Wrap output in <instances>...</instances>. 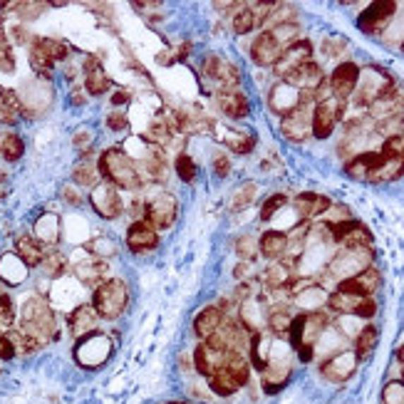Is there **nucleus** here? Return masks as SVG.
<instances>
[{
  "mask_svg": "<svg viewBox=\"0 0 404 404\" xmlns=\"http://www.w3.org/2000/svg\"><path fill=\"white\" fill-rule=\"evenodd\" d=\"M100 174L109 179V184L117 189H129V191H134V189L142 186L139 169L134 167V162H131V159L126 157V152H121L119 147L107 149L100 157Z\"/></svg>",
  "mask_w": 404,
  "mask_h": 404,
  "instance_id": "nucleus-1",
  "label": "nucleus"
},
{
  "mask_svg": "<svg viewBox=\"0 0 404 404\" xmlns=\"http://www.w3.org/2000/svg\"><path fill=\"white\" fill-rule=\"evenodd\" d=\"M126 303H129V288L121 280H105L92 295V308L105 320L119 318L126 310Z\"/></svg>",
  "mask_w": 404,
  "mask_h": 404,
  "instance_id": "nucleus-2",
  "label": "nucleus"
},
{
  "mask_svg": "<svg viewBox=\"0 0 404 404\" xmlns=\"http://www.w3.org/2000/svg\"><path fill=\"white\" fill-rule=\"evenodd\" d=\"M394 87V80L382 70V67H364L360 70V80L355 87V102L362 107H369L379 100L382 95H387Z\"/></svg>",
  "mask_w": 404,
  "mask_h": 404,
  "instance_id": "nucleus-3",
  "label": "nucleus"
},
{
  "mask_svg": "<svg viewBox=\"0 0 404 404\" xmlns=\"http://www.w3.org/2000/svg\"><path fill=\"white\" fill-rule=\"evenodd\" d=\"M52 330H55V318H52L50 308L37 298L30 300L25 308V315H23V333L40 345L42 340L50 338Z\"/></svg>",
  "mask_w": 404,
  "mask_h": 404,
  "instance_id": "nucleus-4",
  "label": "nucleus"
},
{
  "mask_svg": "<svg viewBox=\"0 0 404 404\" xmlns=\"http://www.w3.org/2000/svg\"><path fill=\"white\" fill-rule=\"evenodd\" d=\"M369 258H372V251H369V248H362V251H350V248H343V251L330 261L328 275L330 278L347 280V278H352V275H357L360 271H364L367 266H372Z\"/></svg>",
  "mask_w": 404,
  "mask_h": 404,
  "instance_id": "nucleus-5",
  "label": "nucleus"
},
{
  "mask_svg": "<svg viewBox=\"0 0 404 404\" xmlns=\"http://www.w3.org/2000/svg\"><path fill=\"white\" fill-rule=\"evenodd\" d=\"M313 107L315 105L303 102V105L295 107L290 114H285L283 119H280V134H283L288 142L300 144L313 134Z\"/></svg>",
  "mask_w": 404,
  "mask_h": 404,
  "instance_id": "nucleus-6",
  "label": "nucleus"
},
{
  "mask_svg": "<svg viewBox=\"0 0 404 404\" xmlns=\"http://www.w3.org/2000/svg\"><path fill=\"white\" fill-rule=\"evenodd\" d=\"M394 13H397V3H392V0H377V3H369L367 11L360 13L357 28L364 32V35H379L382 30H387V25L392 23Z\"/></svg>",
  "mask_w": 404,
  "mask_h": 404,
  "instance_id": "nucleus-7",
  "label": "nucleus"
},
{
  "mask_svg": "<svg viewBox=\"0 0 404 404\" xmlns=\"http://www.w3.org/2000/svg\"><path fill=\"white\" fill-rule=\"evenodd\" d=\"M144 213H147V218H144V221L152 223L157 231L172 228V223L177 221V198H174L172 194H167V191H157L147 201Z\"/></svg>",
  "mask_w": 404,
  "mask_h": 404,
  "instance_id": "nucleus-8",
  "label": "nucleus"
},
{
  "mask_svg": "<svg viewBox=\"0 0 404 404\" xmlns=\"http://www.w3.org/2000/svg\"><path fill=\"white\" fill-rule=\"evenodd\" d=\"M343 105L345 102L330 97V100L318 102V105L313 107V137L328 139L330 134H333L335 124H338V119L343 117Z\"/></svg>",
  "mask_w": 404,
  "mask_h": 404,
  "instance_id": "nucleus-9",
  "label": "nucleus"
},
{
  "mask_svg": "<svg viewBox=\"0 0 404 404\" xmlns=\"http://www.w3.org/2000/svg\"><path fill=\"white\" fill-rule=\"evenodd\" d=\"M357 362H360V360H357V355H355L352 350H340V352H335L333 357L325 360V362L320 364V372H323V377L328 379V382L343 384L355 374Z\"/></svg>",
  "mask_w": 404,
  "mask_h": 404,
  "instance_id": "nucleus-10",
  "label": "nucleus"
},
{
  "mask_svg": "<svg viewBox=\"0 0 404 404\" xmlns=\"http://www.w3.org/2000/svg\"><path fill=\"white\" fill-rule=\"evenodd\" d=\"M379 283H382V278H379V271L374 266H367L364 271H360L357 275H352V278L340 280L338 290L355 295V298H372V295L377 293Z\"/></svg>",
  "mask_w": 404,
  "mask_h": 404,
  "instance_id": "nucleus-11",
  "label": "nucleus"
},
{
  "mask_svg": "<svg viewBox=\"0 0 404 404\" xmlns=\"http://www.w3.org/2000/svg\"><path fill=\"white\" fill-rule=\"evenodd\" d=\"M360 70H362V67H357L355 62H343V65L335 67L333 75L328 77L335 100L345 102L350 95H352L355 87H357V80H360Z\"/></svg>",
  "mask_w": 404,
  "mask_h": 404,
  "instance_id": "nucleus-12",
  "label": "nucleus"
},
{
  "mask_svg": "<svg viewBox=\"0 0 404 404\" xmlns=\"http://www.w3.org/2000/svg\"><path fill=\"white\" fill-rule=\"evenodd\" d=\"M109 347L112 345L105 335L92 333L90 338L82 340L75 355H77V360H80V364H85V367H97V364H102L107 357H109Z\"/></svg>",
  "mask_w": 404,
  "mask_h": 404,
  "instance_id": "nucleus-13",
  "label": "nucleus"
},
{
  "mask_svg": "<svg viewBox=\"0 0 404 404\" xmlns=\"http://www.w3.org/2000/svg\"><path fill=\"white\" fill-rule=\"evenodd\" d=\"M280 55H283V47H280V42L273 37V32H271V30L258 32V37L253 40V45H251L253 62H256V65H261V67H273L275 62L280 60Z\"/></svg>",
  "mask_w": 404,
  "mask_h": 404,
  "instance_id": "nucleus-14",
  "label": "nucleus"
},
{
  "mask_svg": "<svg viewBox=\"0 0 404 404\" xmlns=\"http://www.w3.org/2000/svg\"><path fill=\"white\" fill-rule=\"evenodd\" d=\"M313 60V42L308 40H298L293 42V45H288L283 50V55H280V60L275 62V75H288V72H293L295 67L305 65V62Z\"/></svg>",
  "mask_w": 404,
  "mask_h": 404,
  "instance_id": "nucleus-15",
  "label": "nucleus"
},
{
  "mask_svg": "<svg viewBox=\"0 0 404 404\" xmlns=\"http://www.w3.org/2000/svg\"><path fill=\"white\" fill-rule=\"evenodd\" d=\"M325 80L323 70H320L318 62H305V65L295 67L293 72H288V75H283V82L290 87H295V90L300 92H315L318 90V85Z\"/></svg>",
  "mask_w": 404,
  "mask_h": 404,
  "instance_id": "nucleus-16",
  "label": "nucleus"
},
{
  "mask_svg": "<svg viewBox=\"0 0 404 404\" xmlns=\"http://www.w3.org/2000/svg\"><path fill=\"white\" fill-rule=\"evenodd\" d=\"M90 203L102 218H117L124 208H121V198L112 184L107 186H95L90 194Z\"/></svg>",
  "mask_w": 404,
  "mask_h": 404,
  "instance_id": "nucleus-17",
  "label": "nucleus"
},
{
  "mask_svg": "<svg viewBox=\"0 0 404 404\" xmlns=\"http://www.w3.org/2000/svg\"><path fill=\"white\" fill-rule=\"evenodd\" d=\"M268 105H271V109H273L275 114L285 117V114H290L295 107L303 105V95H300V90H295V87L285 85V82H278V85L271 90Z\"/></svg>",
  "mask_w": 404,
  "mask_h": 404,
  "instance_id": "nucleus-18",
  "label": "nucleus"
},
{
  "mask_svg": "<svg viewBox=\"0 0 404 404\" xmlns=\"http://www.w3.org/2000/svg\"><path fill=\"white\" fill-rule=\"evenodd\" d=\"M157 243H159L157 228L147 221H134L129 226V231H126V246L134 253L152 251V248H157Z\"/></svg>",
  "mask_w": 404,
  "mask_h": 404,
  "instance_id": "nucleus-19",
  "label": "nucleus"
},
{
  "mask_svg": "<svg viewBox=\"0 0 404 404\" xmlns=\"http://www.w3.org/2000/svg\"><path fill=\"white\" fill-rule=\"evenodd\" d=\"M382 162V154L379 152H362V154H355L347 164H345V174L355 182H367L369 174L379 167Z\"/></svg>",
  "mask_w": 404,
  "mask_h": 404,
  "instance_id": "nucleus-20",
  "label": "nucleus"
},
{
  "mask_svg": "<svg viewBox=\"0 0 404 404\" xmlns=\"http://www.w3.org/2000/svg\"><path fill=\"white\" fill-rule=\"evenodd\" d=\"M221 323H223V310L218 308V305H206V308L194 318V335L203 343V340H208L211 335L218 333Z\"/></svg>",
  "mask_w": 404,
  "mask_h": 404,
  "instance_id": "nucleus-21",
  "label": "nucleus"
},
{
  "mask_svg": "<svg viewBox=\"0 0 404 404\" xmlns=\"http://www.w3.org/2000/svg\"><path fill=\"white\" fill-rule=\"evenodd\" d=\"M218 107L231 119H243L251 112V102H248V97L241 90H221L218 92Z\"/></svg>",
  "mask_w": 404,
  "mask_h": 404,
  "instance_id": "nucleus-22",
  "label": "nucleus"
},
{
  "mask_svg": "<svg viewBox=\"0 0 404 404\" xmlns=\"http://www.w3.org/2000/svg\"><path fill=\"white\" fill-rule=\"evenodd\" d=\"M330 206H333L330 198L323 196V194H315V191H303V194H298V198H295V208H298V213L305 218V221L328 213Z\"/></svg>",
  "mask_w": 404,
  "mask_h": 404,
  "instance_id": "nucleus-23",
  "label": "nucleus"
},
{
  "mask_svg": "<svg viewBox=\"0 0 404 404\" xmlns=\"http://www.w3.org/2000/svg\"><path fill=\"white\" fill-rule=\"evenodd\" d=\"M288 382H290V364L268 360L266 369H263V389H266L268 394H275Z\"/></svg>",
  "mask_w": 404,
  "mask_h": 404,
  "instance_id": "nucleus-24",
  "label": "nucleus"
},
{
  "mask_svg": "<svg viewBox=\"0 0 404 404\" xmlns=\"http://www.w3.org/2000/svg\"><path fill=\"white\" fill-rule=\"evenodd\" d=\"M402 174H404V157H384L382 154V162H379V167L369 174L367 182L369 184H392V182H397Z\"/></svg>",
  "mask_w": 404,
  "mask_h": 404,
  "instance_id": "nucleus-25",
  "label": "nucleus"
},
{
  "mask_svg": "<svg viewBox=\"0 0 404 404\" xmlns=\"http://www.w3.org/2000/svg\"><path fill=\"white\" fill-rule=\"evenodd\" d=\"M288 233L283 231H266L261 236V243H258V248H261V253L268 258V261H275V258L285 256V251H288Z\"/></svg>",
  "mask_w": 404,
  "mask_h": 404,
  "instance_id": "nucleus-26",
  "label": "nucleus"
},
{
  "mask_svg": "<svg viewBox=\"0 0 404 404\" xmlns=\"http://www.w3.org/2000/svg\"><path fill=\"white\" fill-rule=\"evenodd\" d=\"M293 261H283V263H273V266L266 268L263 280H266L268 290H283L285 285L293 280Z\"/></svg>",
  "mask_w": 404,
  "mask_h": 404,
  "instance_id": "nucleus-27",
  "label": "nucleus"
},
{
  "mask_svg": "<svg viewBox=\"0 0 404 404\" xmlns=\"http://www.w3.org/2000/svg\"><path fill=\"white\" fill-rule=\"evenodd\" d=\"M95 325H97V313L92 305H80L75 308V313L70 315V330L75 338H82L87 333H95Z\"/></svg>",
  "mask_w": 404,
  "mask_h": 404,
  "instance_id": "nucleus-28",
  "label": "nucleus"
},
{
  "mask_svg": "<svg viewBox=\"0 0 404 404\" xmlns=\"http://www.w3.org/2000/svg\"><path fill=\"white\" fill-rule=\"evenodd\" d=\"M377 340H379V330L374 328V325H364L357 338H355L352 352L357 355V360H367L369 355H372V350L377 347Z\"/></svg>",
  "mask_w": 404,
  "mask_h": 404,
  "instance_id": "nucleus-29",
  "label": "nucleus"
},
{
  "mask_svg": "<svg viewBox=\"0 0 404 404\" xmlns=\"http://www.w3.org/2000/svg\"><path fill=\"white\" fill-rule=\"evenodd\" d=\"M87 92H90V95H102V92H107L109 90V77L105 75V70H102L100 67V62L97 60H87Z\"/></svg>",
  "mask_w": 404,
  "mask_h": 404,
  "instance_id": "nucleus-30",
  "label": "nucleus"
},
{
  "mask_svg": "<svg viewBox=\"0 0 404 404\" xmlns=\"http://www.w3.org/2000/svg\"><path fill=\"white\" fill-rule=\"evenodd\" d=\"M18 256L23 258V266L35 268L37 263H42V258H45V251H42V246L35 241V238L23 236L20 241H18Z\"/></svg>",
  "mask_w": 404,
  "mask_h": 404,
  "instance_id": "nucleus-31",
  "label": "nucleus"
},
{
  "mask_svg": "<svg viewBox=\"0 0 404 404\" xmlns=\"http://www.w3.org/2000/svg\"><path fill=\"white\" fill-rule=\"evenodd\" d=\"M360 300H362V298H355V295L343 293V290H333L325 303H328V308L333 310V313H338V315H355Z\"/></svg>",
  "mask_w": 404,
  "mask_h": 404,
  "instance_id": "nucleus-32",
  "label": "nucleus"
},
{
  "mask_svg": "<svg viewBox=\"0 0 404 404\" xmlns=\"http://www.w3.org/2000/svg\"><path fill=\"white\" fill-rule=\"evenodd\" d=\"M32 52H37V55H42L47 62H57L62 60V57L67 55V47L62 45V42L57 40H47V37H37L35 42H32Z\"/></svg>",
  "mask_w": 404,
  "mask_h": 404,
  "instance_id": "nucleus-33",
  "label": "nucleus"
},
{
  "mask_svg": "<svg viewBox=\"0 0 404 404\" xmlns=\"http://www.w3.org/2000/svg\"><path fill=\"white\" fill-rule=\"evenodd\" d=\"M295 315L290 313L285 305H275L271 313H268V328L273 330L275 335H288L290 330V323H293Z\"/></svg>",
  "mask_w": 404,
  "mask_h": 404,
  "instance_id": "nucleus-34",
  "label": "nucleus"
},
{
  "mask_svg": "<svg viewBox=\"0 0 404 404\" xmlns=\"http://www.w3.org/2000/svg\"><path fill=\"white\" fill-rule=\"evenodd\" d=\"M107 275V266L105 263H82V266H77V278L82 280L85 285H102L105 283V278Z\"/></svg>",
  "mask_w": 404,
  "mask_h": 404,
  "instance_id": "nucleus-35",
  "label": "nucleus"
},
{
  "mask_svg": "<svg viewBox=\"0 0 404 404\" xmlns=\"http://www.w3.org/2000/svg\"><path fill=\"white\" fill-rule=\"evenodd\" d=\"M256 196H258V184L256 182L241 184L231 196V211H243V208H248Z\"/></svg>",
  "mask_w": 404,
  "mask_h": 404,
  "instance_id": "nucleus-36",
  "label": "nucleus"
},
{
  "mask_svg": "<svg viewBox=\"0 0 404 404\" xmlns=\"http://www.w3.org/2000/svg\"><path fill=\"white\" fill-rule=\"evenodd\" d=\"M23 152H25V144H23V139L18 137V134L6 131V134L0 137V154H3L8 162H18V159L23 157Z\"/></svg>",
  "mask_w": 404,
  "mask_h": 404,
  "instance_id": "nucleus-37",
  "label": "nucleus"
},
{
  "mask_svg": "<svg viewBox=\"0 0 404 404\" xmlns=\"http://www.w3.org/2000/svg\"><path fill=\"white\" fill-rule=\"evenodd\" d=\"M273 37L280 42V47H288V45H293V42H298V35H300V28L295 25V23H280V25H275L273 30Z\"/></svg>",
  "mask_w": 404,
  "mask_h": 404,
  "instance_id": "nucleus-38",
  "label": "nucleus"
},
{
  "mask_svg": "<svg viewBox=\"0 0 404 404\" xmlns=\"http://www.w3.org/2000/svg\"><path fill=\"white\" fill-rule=\"evenodd\" d=\"M382 404H404V382L389 379L382 389Z\"/></svg>",
  "mask_w": 404,
  "mask_h": 404,
  "instance_id": "nucleus-39",
  "label": "nucleus"
},
{
  "mask_svg": "<svg viewBox=\"0 0 404 404\" xmlns=\"http://www.w3.org/2000/svg\"><path fill=\"white\" fill-rule=\"evenodd\" d=\"M72 179H75L80 186H97V182H100V172H97L92 164H80V167L75 169V174H72Z\"/></svg>",
  "mask_w": 404,
  "mask_h": 404,
  "instance_id": "nucleus-40",
  "label": "nucleus"
},
{
  "mask_svg": "<svg viewBox=\"0 0 404 404\" xmlns=\"http://www.w3.org/2000/svg\"><path fill=\"white\" fill-rule=\"evenodd\" d=\"M177 174L182 182L191 184L194 179H196V162H194L189 154H179L177 157Z\"/></svg>",
  "mask_w": 404,
  "mask_h": 404,
  "instance_id": "nucleus-41",
  "label": "nucleus"
},
{
  "mask_svg": "<svg viewBox=\"0 0 404 404\" xmlns=\"http://www.w3.org/2000/svg\"><path fill=\"white\" fill-rule=\"evenodd\" d=\"M226 144L236 154H248L256 147V137L253 134H231V137H226Z\"/></svg>",
  "mask_w": 404,
  "mask_h": 404,
  "instance_id": "nucleus-42",
  "label": "nucleus"
},
{
  "mask_svg": "<svg viewBox=\"0 0 404 404\" xmlns=\"http://www.w3.org/2000/svg\"><path fill=\"white\" fill-rule=\"evenodd\" d=\"M338 328H340V333H343L345 338H352L355 340L364 325L360 323L357 315H340V318H338Z\"/></svg>",
  "mask_w": 404,
  "mask_h": 404,
  "instance_id": "nucleus-43",
  "label": "nucleus"
},
{
  "mask_svg": "<svg viewBox=\"0 0 404 404\" xmlns=\"http://www.w3.org/2000/svg\"><path fill=\"white\" fill-rule=\"evenodd\" d=\"M288 203V198L283 196V194H273V196L268 198L266 203H263V208H261V221H271V218L275 216V213L280 211V208Z\"/></svg>",
  "mask_w": 404,
  "mask_h": 404,
  "instance_id": "nucleus-44",
  "label": "nucleus"
},
{
  "mask_svg": "<svg viewBox=\"0 0 404 404\" xmlns=\"http://www.w3.org/2000/svg\"><path fill=\"white\" fill-rule=\"evenodd\" d=\"M236 253H238V258H243V261L251 263L253 256L258 253V246H256V241H253V236H241V238H238V241H236Z\"/></svg>",
  "mask_w": 404,
  "mask_h": 404,
  "instance_id": "nucleus-45",
  "label": "nucleus"
},
{
  "mask_svg": "<svg viewBox=\"0 0 404 404\" xmlns=\"http://www.w3.org/2000/svg\"><path fill=\"white\" fill-rule=\"evenodd\" d=\"M345 50H347V40H345V37L333 35V37H328V40L323 42V52L328 57H338V55H343Z\"/></svg>",
  "mask_w": 404,
  "mask_h": 404,
  "instance_id": "nucleus-46",
  "label": "nucleus"
},
{
  "mask_svg": "<svg viewBox=\"0 0 404 404\" xmlns=\"http://www.w3.org/2000/svg\"><path fill=\"white\" fill-rule=\"evenodd\" d=\"M13 315H16V310H13V300L8 298V295H0V325L8 328V325L13 323Z\"/></svg>",
  "mask_w": 404,
  "mask_h": 404,
  "instance_id": "nucleus-47",
  "label": "nucleus"
},
{
  "mask_svg": "<svg viewBox=\"0 0 404 404\" xmlns=\"http://www.w3.org/2000/svg\"><path fill=\"white\" fill-rule=\"evenodd\" d=\"M374 313H377V303H374L372 298H362L357 305V310H355V315H357L360 320H369L374 318Z\"/></svg>",
  "mask_w": 404,
  "mask_h": 404,
  "instance_id": "nucleus-48",
  "label": "nucleus"
},
{
  "mask_svg": "<svg viewBox=\"0 0 404 404\" xmlns=\"http://www.w3.org/2000/svg\"><path fill=\"white\" fill-rule=\"evenodd\" d=\"M221 65H223V60H221L218 55H206V60H203V75H206V77H213V80H218Z\"/></svg>",
  "mask_w": 404,
  "mask_h": 404,
  "instance_id": "nucleus-49",
  "label": "nucleus"
},
{
  "mask_svg": "<svg viewBox=\"0 0 404 404\" xmlns=\"http://www.w3.org/2000/svg\"><path fill=\"white\" fill-rule=\"evenodd\" d=\"M169 134H172V129H169L164 121H154V124L149 126V137H152L154 142H164V139H169Z\"/></svg>",
  "mask_w": 404,
  "mask_h": 404,
  "instance_id": "nucleus-50",
  "label": "nucleus"
},
{
  "mask_svg": "<svg viewBox=\"0 0 404 404\" xmlns=\"http://www.w3.org/2000/svg\"><path fill=\"white\" fill-rule=\"evenodd\" d=\"M0 357L3 360L16 357V345H13L11 335H0Z\"/></svg>",
  "mask_w": 404,
  "mask_h": 404,
  "instance_id": "nucleus-51",
  "label": "nucleus"
},
{
  "mask_svg": "<svg viewBox=\"0 0 404 404\" xmlns=\"http://www.w3.org/2000/svg\"><path fill=\"white\" fill-rule=\"evenodd\" d=\"M107 124L112 126V129H126V117L121 114V112H112L109 117H107Z\"/></svg>",
  "mask_w": 404,
  "mask_h": 404,
  "instance_id": "nucleus-52",
  "label": "nucleus"
},
{
  "mask_svg": "<svg viewBox=\"0 0 404 404\" xmlns=\"http://www.w3.org/2000/svg\"><path fill=\"white\" fill-rule=\"evenodd\" d=\"M228 169H231V162H228V157H216L213 159V172H216V177H226Z\"/></svg>",
  "mask_w": 404,
  "mask_h": 404,
  "instance_id": "nucleus-53",
  "label": "nucleus"
},
{
  "mask_svg": "<svg viewBox=\"0 0 404 404\" xmlns=\"http://www.w3.org/2000/svg\"><path fill=\"white\" fill-rule=\"evenodd\" d=\"M47 266H50V268H47V273H50V275H60L65 261H62V256H55V261L50 258V261H47Z\"/></svg>",
  "mask_w": 404,
  "mask_h": 404,
  "instance_id": "nucleus-54",
  "label": "nucleus"
},
{
  "mask_svg": "<svg viewBox=\"0 0 404 404\" xmlns=\"http://www.w3.org/2000/svg\"><path fill=\"white\" fill-rule=\"evenodd\" d=\"M251 263H241V266L236 268V278H246V275H251Z\"/></svg>",
  "mask_w": 404,
  "mask_h": 404,
  "instance_id": "nucleus-55",
  "label": "nucleus"
},
{
  "mask_svg": "<svg viewBox=\"0 0 404 404\" xmlns=\"http://www.w3.org/2000/svg\"><path fill=\"white\" fill-rule=\"evenodd\" d=\"M65 198H67V201H70V203H75V206H77V203H80V196H77L75 191H70V189H65Z\"/></svg>",
  "mask_w": 404,
  "mask_h": 404,
  "instance_id": "nucleus-56",
  "label": "nucleus"
},
{
  "mask_svg": "<svg viewBox=\"0 0 404 404\" xmlns=\"http://www.w3.org/2000/svg\"><path fill=\"white\" fill-rule=\"evenodd\" d=\"M126 100H129V95H126V92H117L112 102H114V105H121V102H126Z\"/></svg>",
  "mask_w": 404,
  "mask_h": 404,
  "instance_id": "nucleus-57",
  "label": "nucleus"
},
{
  "mask_svg": "<svg viewBox=\"0 0 404 404\" xmlns=\"http://www.w3.org/2000/svg\"><path fill=\"white\" fill-rule=\"evenodd\" d=\"M397 360H399V364H402V367H404V345L397 350Z\"/></svg>",
  "mask_w": 404,
  "mask_h": 404,
  "instance_id": "nucleus-58",
  "label": "nucleus"
},
{
  "mask_svg": "<svg viewBox=\"0 0 404 404\" xmlns=\"http://www.w3.org/2000/svg\"><path fill=\"white\" fill-rule=\"evenodd\" d=\"M6 112V107H3V90H0V114Z\"/></svg>",
  "mask_w": 404,
  "mask_h": 404,
  "instance_id": "nucleus-59",
  "label": "nucleus"
},
{
  "mask_svg": "<svg viewBox=\"0 0 404 404\" xmlns=\"http://www.w3.org/2000/svg\"><path fill=\"white\" fill-rule=\"evenodd\" d=\"M167 404H186V402H167Z\"/></svg>",
  "mask_w": 404,
  "mask_h": 404,
  "instance_id": "nucleus-60",
  "label": "nucleus"
},
{
  "mask_svg": "<svg viewBox=\"0 0 404 404\" xmlns=\"http://www.w3.org/2000/svg\"><path fill=\"white\" fill-rule=\"evenodd\" d=\"M402 129H404V114H402Z\"/></svg>",
  "mask_w": 404,
  "mask_h": 404,
  "instance_id": "nucleus-61",
  "label": "nucleus"
},
{
  "mask_svg": "<svg viewBox=\"0 0 404 404\" xmlns=\"http://www.w3.org/2000/svg\"><path fill=\"white\" fill-rule=\"evenodd\" d=\"M402 52H404V42H402Z\"/></svg>",
  "mask_w": 404,
  "mask_h": 404,
  "instance_id": "nucleus-62",
  "label": "nucleus"
}]
</instances>
